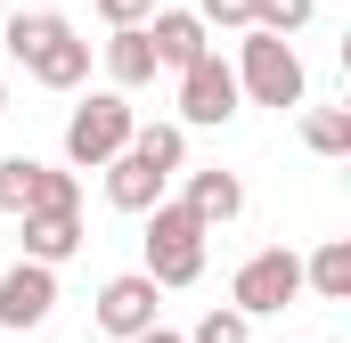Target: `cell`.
Segmentation results:
<instances>
[{
  "mask_svg": "<svg viewBox=\"0 0 351 343\" xmlns=\"http://www.w3.org/2000/svg\"><path fill=\"white\" fill-rule=\"evenodd\" d=\"M0 49L41 90H82L90 82V41L74 33V16H58V8H16L0 25Z\"/></svg>",
  "mask_w": 351,
  "mask_h": 343,
  "instance_id": "6da1fadb",
  "label": "cell"
},
{
  "mask_svg": "<svg viewBox=\"0 0 351 343\" xmlns=\"http://www.w3.org/2000/svg\"><path fill=\"white\" fill-rule=\"evenodd\" d=\"M237 90L254 98V106H302V90H311V74H302V58H294V41L286 33H262V25H245V41H237Z\"/></svg>",
  "mask_w": 351,
  "mask_h": 343,
  "instance_id": "7a4b0ae2",
  "label": "cell"
},
{
  "mask_svg": "<svg viewBox=\"0 0 351 343\" xmlns=\"http://www.w3.org/2000/svg\"><path fill=\"white\" fill-rule=\"evenodd\" d=\"M204 221L180 204V196H156L147 204V278L156 286H196L204 278Z\"/></svg>",
  "mask_w": 351,
  "mask_h": 343,
  "instance_id": "3957f363",
  "label": "cell"
},
{
  "mask_svg": "<svg viewBox=\"0 0 351 343\" xmlns=\"http://www.w3.org/2000/svg\"><path fill=\"white\" fill-rule=\"evenodd\" d=\"M131 123H139V115H131L123 90H90L82 106L66 115V164H74V172H98L123 139H131Z\"/></svg>",
  "mask_w": 351,
  "mask_h": 343,
  "instance_id": "277c9868",
  "label": "cell"
},
{
  "mask_svg": "<svg viewBox=\"0 0 351 343\" xmlns=\"http://www.w3.org/2000/svg\"><path fill=\"white\" fill-rule=\"evenodd\" d=\"M294 294H302V254H294V246H262V254L237 261V278H229V303H237L245 319L286 311Z\"/></svg>",
  "mask_w": 351,
  "mask_h": 343,
  "instance_id": "5b68a950",
  "label": "cell"
},
{
  "mask_svg": "<svg viewBox=\"0 0 351 343\" xmlns=\"http://www.w3.org/2000/svg\"><path fill=\"white\" fill-rule=\"evenodd\" d=\"M245 106V90H237V66L229 58H196V66H180V131H221L229 115Z\"/></svg>",
  "mask_w": 351,
  "mask_h": 343,
  "instance_id": "8992f818",
  "label": "cell"
},
{
  "mask_svg": "<svg viewBox=\"0 0 351 343\" xmlns=\"http://www.w3.org/2000/svg\"><path fill=\"white\" fill-rule=\"evenodd\" d=\"M0 196H8V213H82L74 172L33 164V156H8V164H0Z\"/></svg>",
  "mask_w": 351,
  "mask_h": 343,
  "instance_id": "52a82bcc",
  "label": "cell"
},
{
  "mask_svg": "<svg viewBox=\"0 0 351 343\" xmlns=\"http://www.w3.org/2000/svg\"><path fill=\"white\" fill-rule=\"evenodd\" d=\"M49 311H58V261H33V254H25L8 278H0V327L33 335Z\"/></svg>",
  "mask_w": 351,
  "mask_h": 343,
  "instance_id": "ba28073f",
  "label": "cell"
},
{
  "mask_svg": "<svg viewBox=\"0 0 351 343\" xmlns=\"http://www.w3.org/2000/svg\"><path fill=\"white\" fill-rule=\"evenodd\" d=\"M156 311H164V286L147 278V270H123V278H106L98 286V327L106 335H139V327H156Z\"/></svg>",
  "mask_w": 351,
  "mask_h": 343,
  "instance_id": "9c48e42d",
  "label": "cell"
},
{
  "mask_svg": "<svg viewBox=\"0 0 351 343\" xmlns=\"http://www.w3.org/2000/svg\"><path fill=\"white\" fill-rule=\"evenodd\" d=\"M98 172H106V204H114V213H147V204L172 188V172L156 164V156H139L131 139H123V147H114Z\"/></svg>",
  "mask_w": 351,
  "mask_h": 343,
  "instance_id": "30bf717a",
  "label": "cell"
},
{
  "mask_svg": "<svg viewBox=\"0 0 351 343\" xmlns=\"http://www.w3.org/2000/svg\"><path fill=\"white\" fill-rule=\"evenodd\" d=\"M204 33H213V25H204L196 8H156V16H147V41H156V66H172V74H180V66H196V58L213 49Z\"/></svg>",
  "mask_w": 351,
  "mask_h": 343,
  "instance_id": "8fae6325",
  "label": "cell"
},
{
  "mask_svg": "<svg viewBox=\"0 0 351 343\" xmlns=\"http://www.w3.org/2000/svg\"><path fill=\"white\" fill-rule=\"evenodd\" d=\"M180 204H188L204 229H229V221L245 213V180L221 172V164H213V172H188V196H180Z\"/></svg>",
  "mask_w": 351,
  "mask_h": 343,
  "instance_id": "7c38bea8",
  "label": "cell"
},
{
  "mask_svg": "<svg viewBox=\"0 0 351 343\" xmlns=\"http://www.w3.org/2000/svg\"><path fill=\"white\" fill-rule=\"evenodd\" d=\"M106 74H114V90H139V82H156V74H164V66H156L147 25H114V41H106Z\"/></svg>",
  "mask_w": 351,
  "mask_h": 343,
  "instance_id": "4fadbf2b",
  "label": "cell"
},
{
  "mask_svg": "<svg viewBox=\"0 0 351 343\" xmlns=\"http://www.w3.org/2000/svg\"><path fill=\"white\" fill-rule=\"evenodd\" d=\"M25 254L33 261H74L82 254V213H25Z\"/></svg>",
  "mask_w": 351,
  "mask_h": 343,
  "instance_id": "5bb4252c",
  "label": "cell"
},
{
  "mask_svg": "<svg viewBox=\"0 0 351 343\" xmlns=\"http://www.w3.org/2000/svg\"><path fill=\"white\" fill-rule=\"evenodd\" d=\"M302 286H311L319 303H351V237H327L319 254L302 261Z\"/></svg>",
  "mask_w": 351,
  "mask_h": 343,
  "instance_id": "9a60e30c",
  "label": "cell"
},
{
  "mask_svg": "<svg viewBox=\"0 0 351 343\" xmlns=\"http://www.w3.org/2000/svg\"><path fill=\"white\" fill-rule=\"evenodd\" d=\"M302 147L311 156H351V115L343 106H311L302 115Z\"/></svg>",
  "mask_w": 351,
  "mask_h": 343,
  "instance_id": "2e32d148",
  "label": "cell"
},
{
  "mask_svg": "<svg viewBox=\"0 0 351 343\" xmlns=\"http://www.w3.org/2000/svg\"><path fill=\"white\" fill-rule=\"evenodd\" d=\"M131 147L156 156L164 172H188V131H180V123H131Z\"/></svg>",
  "mask_w": 351,
  "mask_h": 343,
  "instance_id": "e0dca14e",
  "label": "cell"
},
{
  "mask_svg": "<svg viewBox=\"0 0 351 343\" xmlns=\"http://www.w3.org/2000/svg\"><path fill=\"white\" fill-rule=\"evenodd\" d=\"M245 335H254V319H245L237 303H213V311L196 319V335H188V343H245Z\"/></svg>",
  "mask_w": 351,
  "mask_h": 343,
  "instance_id": "ac0fdd59",
  "label": "cell"
},
{
  "mask_svg": "<svg viewBox=\"0 0 351 343\" xmlns=\"http://www.w3.org/2000/svg\"><path fill=\"white\" fill-rule=\"evenodd\" d=\"M311 16H319V0H254V25L262 33H302Z\"/></svg>",
  "mask_w": 351,
  "mask_h": 343,
  "instance_id": "d6986e66",
  "label": "cell"
},
{
  "mask_svg": "<svg viewBox=\"0 0 351 343\" xmlns=\"http://www.w3.org/2000/svg\"><path fill=\"white\" fill-rule=\"evenodd\" d=\"M196 16L221 25V33H245V25H254V0H196Z\"/></svg>",
  "mask_w": 351,
  "mask_h": 343,
  "instance_id": "ffe728a7",
  "label": "cell"
},
{
  "mask_svg": "<svg viewBox=\"0 0 351 343\" xmlns=\"http://www.w3.org/2000/svg\"><path fill=\"white\" fill-rule=\"evenodd\" d=\"M98 16H106V25H147L156 0H98Z\"/></svg>",
  "mask_w": 351,
  "mask_h": 343,
  "instance_id": "44dd1931",
  "label": "cell"
},
{
  "mask_svg": "<svg viewBox=\"0 0 351 343\" xmlns=\"http://www.w3.org/2000/svg\"><path fill=\"white\" fill-rule=\"evenodd\" d=\"M131 343H188V335H180V327H164V319H156V327H139V335H131Z\"/></svg>",
  "mask_w": 351,
  "mask_h": 343,
  "instance_id": "7402d4cb",
  "label": "cell"
},
{
  "mask_svg": "<svg viewBox=\"0 0 351 343\" xmlns=\"http://www.w3.org/2000/svg\"><path fill=\"white\" fill-rule=\"evenodd\" d=\"M0 115H8V82H0Z\"/></svg>",
  "mask_w": 351,
  "mask_h": 343,
  "instance_id": "603a6c76",
  "label": "cell"
},
{
  "mask_svg": "<svg viewBox=\"0 0 351 343\" xmlns=\"http://www.w3.org/2000/svg\"><path fill=\"white\" fill-rule=\"evenodd\" d=\"M0 213H8V196H0Z\"/></svg>",
  "mask_w": 351,
  "mask_h": 343,
  "instance_id": "cb8c5ba5",
  "label": "cell"
}]
</instances>
